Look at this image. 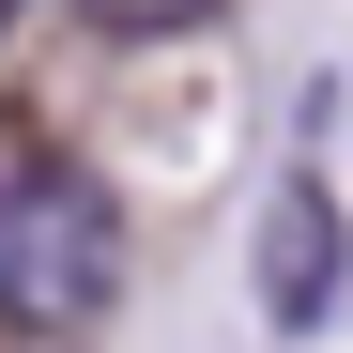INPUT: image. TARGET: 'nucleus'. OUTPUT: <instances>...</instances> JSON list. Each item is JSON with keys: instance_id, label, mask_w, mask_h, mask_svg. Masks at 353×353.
<instances>
[{"instance_id": "f257e3e1", "label": "nucleus", "mask_w": 353, "mask_h": 353, "mask_svg": "<svg viewBox=\"0 0 353 353\" xmlns=\"http://www.w3.org/2000/svg\"><path fill=\"white\" fill-rule=\"evenodd\" d=\"M123 307V200L77 154H16L0 169V323L16 338H92Z\"/></svg>"}, {"instance_id": "f03ea898", "label": "nucleus", "mask_w": 353, "mask_h": 353, "mask_svg": "<svg viewBox=\"0 0 353 353\" xmlns=\"http://www.w3.org/2000/svg\"><path fill=\"white\" fill-rule=\"evenodd\" d=\"M261 323H276V338L338 323V200H323V185H276V200H261Z\"/></svg>"}, {"instance_id": "7ed1b4c3", "label": "nucleus", "mask_w": 353, "mask_h": 353, "mask_svg": "<svg viewBox=\"0 0 353 353\" xmlns=\"http://www.w3.org/2000/svg\"><path fill=\"white\" fill-rule=\"evenodd\" d=\"M108 31H185V16H215V0H92Z\"/></svg>"}, {"instance_id": "20e7f679", "label": "nucleus", "mask_w": 353, "mask_h": 353, "mask_svg": "<svg viewBox=\"0 0 353 353\" xmlns=\"http://www.w3.org/2000/svg\"><path fill=\"white\" fill-rule=\"evenodd\" d=\"M0 31H16V0H0Z\"/></svg>"}]
</instances>
